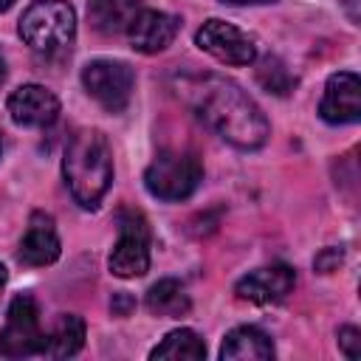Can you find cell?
Listing matches in <instances>:
<instances>
[{
  "label": "cell",
  "mask_w": 361,
  "mask_h": 361,
  "mask_svg": "<svg viewBox=\"0 0 361 361\" xmlns=\"http://www.w3.org/2000/svg\"><path fill=\"white\" fill-rule=\"evenodd\" d=\"M296 285V274L288 265H268V268H257L248 271L237 285L234 293L243 302H254V305H276L282 302Z\"/></svg>",
  "instance_id": "30bf717a"
},
{
  "label": "cell",
  "mask_w": 361,
  "mask_h": 361,
  "mask_svg": "<svg viewBox=\"0 0 361 361\" xmlns=\"http://www.w3.org/2000/svg\"><path fill=\"white\" fill-rule=\"evenodd\" d=\"M107 265L121 279L144 276L149 271V228L141 214L135 212L121 214V234L110 251Z\"/></svg>",
  "instance_id": "52a82bcc"
},
{
  "label": "cell",
  "mask_w": 361,
  "mask_h": 361,
  "mask_svg": "<svg viewBox=\"0 0 361 361\" xmlns=\"http://www.w3.org/2000/svg\"><path fill=\"white\" fill-rule=\"evenodd\" d=\"M338 262H341V251H338V248H324V251L316 257V271L330 274V271H336Z\"/></svg>",
  "instance_id": "44dd1931"
},
{
  "label": "cell",
  "mask_w": 361,
  "mask_h": 361,
  "mask_svg": "<svg viewBox=\"0 0 361 361\" xmlns=\"http://www.w3.org/2000/svg\"><path fill=\"white\" fill-rule=\"evenodd\" d=\"M14 6V0H0V11H8Z\"/></svg>",
  "instance_id": "cb8c5ba5"
},
{
  "label": "cell",
  "mask_w": 361,
  "mask_h": 361,
  "mask_svg": "<svg viewBox=\"0 0 361 361\" xmlns=\"http://www.w3.org/2000/svg\"><path fill=\"white\" fill-rule=\"evenodd\" d=\"M85 344V322L73 313H62L56 316V322L51 324L48 333H42V350L39 355L48 358H68L76 355Z\"/></svg>",
  "instance_id": "9a60e30c"
},
{
  "label": "cell",
  "mask_w": 361,
  "mask_h": 361,
  "mask_svg": "<svg viewBox=\"0 0 361 361\" xmlns=\"http://www.w3.org/2000/svg\"><path fill=\"white\" fill-rule=\"evenodd\" d=\"M147 307H149V313H155V316L178 319V316H183V313L189 310V296H186V290H183L180 282H175V279H161V282H155V285L149 288V293H147Z\"/></svg>",
  "instance_id": "ac0fdd59"
},
{
  "label": "cell",
  "mask_w": 361,
  "mask_h": 361,
  "mask_svg": "<svg viewBox=\"0 0 361 361\" xmlns=\"http://www.w3.org/2000/svg\"><path fill=\"white\" fill-rule=\"evenodd\" d=\"M223 361H268L274 358V344L259 327H234L223 347H220Z\"/></svg>",
  "instance_id": "5bb4252c"
},
{
  "label": "cell",
  "mask_w": 361,
  "mask_h": 361,
  "mask_svg": "<svg viewBox=\"0 0 361 361\" xmlns=\"http://www.w3.org/2000/svg\"><path fill=\"white\" fill-rule=\"evenodd\" d=\"M257 82L268 90V93H276V96H285L288 90H293L296 85V76L288 71V65L276 56H265L257 68Z\"/></svg>",
  "instance_id": "d6986e66"
},
{
  "label": "cell",
  "mask_w": 361,
  "mask_h": 361,
  "mask_svg": "<svg viewBox=\"0 0 361 361\" xmlns=\"http://www.w3.org/2000/svg\"><path fill=\"white\" fill-rule=\"evenodd\" d=\"M203 180V166L189 152H161L144 172V186L158 200H186Z\"/></svg>",
  "instance_id": "277c9868"
},
{
  "label": "cell",
  "mask_w": 361,
  "mask_h": 361,
  "mask_svg": "<svg viewBox=\"0 0 361 361\" xmlns=\"http://www.w3.org/2000/svg\"><path fill=\"white\" fill-rule=\"evenodd\" d=\"M180 28V20L166 14V11H155V8H141L135 14V20L130 23L127 28V37H130V45L141 54H158L164 51L175 34Z\"/></svg>",
  "instance_id": "7c38bea8"
},
{
  "label": "cell",
  "mask_w": 361,
  "mask_h": 361,
  "mask_svg": "<svg viewBox=\"0 0 361 361\" xmlns=\"http://www.w3.org/2000/svg\"><path fill=\"white\" fill-rule=\"evenodd\" d=\"M20 37L23 42L42 54L59 56L71 51L76 37V11L65 0H37L20 17Z\"/></svg>",
  "instance_id": "3957f363"
},
{
  "label": "cell",
  "mask_w": 361,
  "mask_h": 361,
  "mask_svg": "<svg viewBox=\"0 0 361 361\" xmlns=\"http://www.w3.org/2000/svg\"><path fill=\"white\" fill-rule=\"evenodd\" d=\"M178 96L237 149H257L265 144L268 118L237 82L214 73H189L178 79Z\"/></svg>",
  "instance_id": "6da1fadb"
},
{
  "label": "cell",
  "mask_w": 361,
  "mask_h": 361,
  "mask_svg": "<svg viewBox=\"0 0 361 361\" xmlns=\"http://www.w3.org/2000/svg\"><path fill=\"white\" fill-rule=\"evenodd\" d=\"M319 113L330 124H353L361 118V82L353 71H338L327 79Z\"/></svg>",
  "instance_id": "9c48e42d"
},
{
  "label": "cell",
  "mask_w": 361,
  "mask_h": 361,
  "mask_svg": "<svg viewBox=\"0 0 361 361\" xmlns=\"http://www.w3.org/2000/svg\"><path fill=\"white\" fill-rule=\"evenodd\" d=\"M0 152H3V141H0Z\"/></svg>",
  "instance_id": "4316f807"
},
{
  "label": "cell",
  "mask_w": 361,
  "mask_h": 361,
  "mask_svg": "<svg viewBox=\"0 0 361 361\" xmlns=\"http://www.w3.org/2000/svg\"><path fill=\"white\" fill-rule=\"evenodd\" d=\"M3 282H6V268L0 265V288H3Z\"/></svg>",
  "instance_id": "484cf974"
},
{
  "label": "cell",
  "mask_w": 361,
  "mask_h": 361,
  "mask_svg": "<svg viewBox=\"0 0 361 361\" xmlns=\"http://www.w3.org/2000/svg\"><path fill=\"white\" fill-rule=\"evenodd\" d=\"M42 350V327H39V307L28 293L11 299L6 324L0 330V353L8 358L37 355Z\"/></svg>",
  "instance_id": "8992f818"
},
{
  "label": "cell",
  "mask_w": 361,
  "mask_h": 361,
  "mask_svg": "<svg viewBox=\"0 0 361 361\" xmlns=\"http://www.w3.org/2000/svg\"><path fill=\"white\" fill-rule=\"evenodd\" d=\"M8 113L23 127H48L59 116V99L42 85H23L8 96Z\"/></svg>",
  "instance_id": "8fae6325"
},
{
  "label": "cell",
  "mask_w": 361,
  "mask_h": 361,
  "mask_svg": "<svg viewBox=\"0 0 361 361\" xmlns=\"http://www.w3.org/2000/svg\"><path fill=\"white\" fill-rule=\"evenodd\" d=\"M59 257V234L54 226V217L45 212H34L28 220V228L20 240V251L17 259L23 265H51Z\"/></svg>",
  "instance_id": "4fadbf2b"
},
{
  "label": "cell",
  "mask_w": 361,
  "mask_h": 361,
  "mask_svg": "<svg viewBox=\"0 0 361 361\" xmlns=\"http://www.w3.org/2000/svg\"><path fill=\"white\" fill-rule=\"evenodd\" d=\"M141 11V0H90L87 17L99 34H121L130 28L135 14Z\"/></svg>",
  "instance_id": "2e32d148"
},
{
  "label": "cell",
  "mask_w": 361,
  "mask_h": 361,
  "mask_svg": "<svg viewBox=\"0 0 361 361\" xmlns=\"http://www.w3.org/2000/svg\"><path fill=\"white\" fill-rule=\"evenodd\" d=\"M149 358L152 361H200V358H206V344H203V338L195 333V330H189V327H180V330H172V333H166V338L149 353Z\"/></svg>",
  "instance_id": "e0dca14e"
},
{
  "label": "cell",
  "mask_w": 361,
  "mask_h": 361,
  "mask_svg": "<svg viewBox=\"0 0 361 361\" xmlns=\"http://www.w3.org/2000/svg\"><path fill=\"white\" fill-rule=\"evenodd\" d=\"M197 48L226 65H251L257 59V42L226 20H206L195 34Z\"/></svg>",
  "instance_id": "ba28073f"
},
{
  "label": "cell",
  "mask_w": 361,
  "mask_h": 361,
  "mask_svg": "<svg viewBox=\"0 0 361 361\" xmlns=\"http://www.w3.org/2000/svg\"><path fill=\"white\" fill-rule=\"evenodd\" d=\"M62 175L82 209H96L113 180L110 144L99 130H79L71 135L62 158Z\"/></svg>",
  "instance_id": "7a4b0ae2"
},
{
  "label": "cell",
  "mask_w": 361,
  "mask_h": 361,
  "mask_svg": "<svg viewBox=\"0 0 361 361\" xmlns=\"http://www.w3.org/2000/svg\"><path fill=\"white\" fill-rule=\"evenodd\" d=\"M223 3H234V6H245V3H271V0H223Z\"/></svg>",
  "instance_id": "603a6c76"
},
{
  "label": "cell",
  "mask_w": 361,
  "mask_h": 361,
  "mask_svg": "<svg viewBox=\"0 0 361 361\" xmlns=\"http://www.w3.org/2000/svg\"><path fill=\"white\" fill-rule=\"evenodd\" d=\"M338 347L344 350L347 358H358L361 355V333L355 327H341L338 330Z\"/></svg>",
  "instance_id": "ffe728a7"
},
{
  "label": "cell",
  "mask_w": 361,
  "mask_h": 361,
  "mask_svg": "<svg viewBox=\"0 0 361 361\" xmlns=\"http://www.w3.org/2000/svg\"><path fill=\"white\" fill-rule=\"evenodd\" d=\"M82 85L107 113H121L130 104L135 73H133V68L127 62L93 59V62H87L82 68Z\"/></svg>",
  "instance_id": "5b68a950"
},
{
  "label": "cell",
  "mask_w": 361,
  "mask_h": 361,
  "mask_svg": "<svg viewBox=\"0 0 361 361\" xmlns=\"http://www.w3.org/2000/svg\"><path fill=\"white\" fill-rule=\"evenodd\" d=\"M110 307H113V313H118V316H127L133 307H135V302H133V296L130 293H124V290H118L116 296H113V302H110Z\"/></svg>",
  "instance_id": "7402d4cb"
},
{
  "label": "cell",
  "mask_w": 361,
  "mask_h": 361,
  "mask_svg": "<svg viewBox=\"0 0 361 361\" xmlns=\"http://www.w3.org/2000/svg\"><path fill=\"white\" fill-rule=\"evenodd\" d=\"M6 79V59H3V54H0V82Z\"/></svg>",
  "instance_id": "d4e9b609"
}]
</instances>
